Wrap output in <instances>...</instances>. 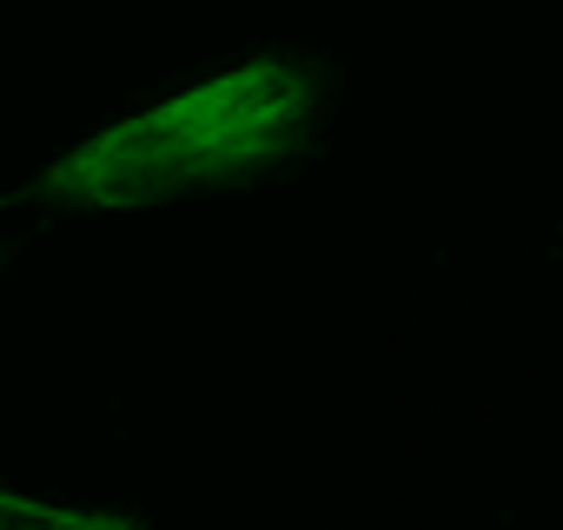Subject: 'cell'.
Returning a JSON list of instances; mask_svg holds the SVG:
<instances>
[{
  "mask_svg": "<svg viewBox=\"0 0 563 530\" xmlns=\"http://www.w3.org/2000/svg\"><path fill=\"white\" fill-rule=\"evenodd\" d=\"M319 120V74L299 60H245L186 93H166L74 153H60L27 199L54 212H153L206 186H239L292 166Z\"/></svg>",
  "mask_w": 563,
  "mask_h": 530,
  "instance_id": "obj_1",
  "label": "cell"
},
{
  "mask_svg": "<svg viewBox=\"0 0 563 530\" xmlns=\"http://www.w3.org/2000/svg\"><path fill=\"white\" fill-rule=\"evenodd\" d=\"M0 530H153V523L126 517V510H80V504H47V497L0 490Z\"/></svg>",
  "mask_w": 563,
  "mask_h": 530,
  "instance_id": "obj_2",
  "label": "cell"
}]
</instances>
